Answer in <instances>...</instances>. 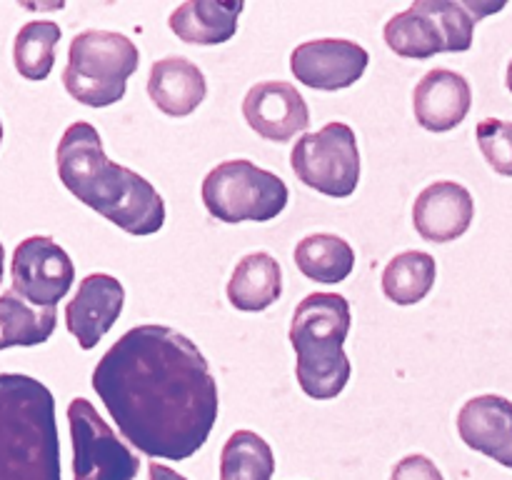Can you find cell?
Here are the masks:
<instances>
[{
  "instance_id": "obj_23",
  "label": "cell",
  "mask_w": 512,
  "mask_h": 480,
  "mask_svg": "<svg viewBox=\"0 0 512 480\" xmlns=\"http://www.w3.org/2000/svg\"><path fill=\"white\" fill-rule=\"evenodd\" d=\"M275 455L255 430H235L220 453V480H273Z\"/></svg>"
},
{
  "instance_id": "obj_30",
  "label": "cell",
  "mask_w": 512,
  "mask_h": 480,
  "mask_svg": "<svg viewBox=\"0 0 512 480\" xmlns=\"http://www.w3.org/2000/svg\"><path fill=\"white\" fill-rule=\"evenodd\" d=\"M0 143H3V123H0Z\"/></svg>"
},
{
  "instance_id": "obj_15",
  "label": "cell",
  "mask_w": 512,
  "mask_h": 480,
  "mask_svg": "<svg viewBox=\"0 0 512 480\" xmlns=\"http://www.w3.org/2000/svg\"><path fill=\"white\" fill-rule=\"evenodd\" d=\"M473 88L463 73L435 68L418 80L413 90V113L420 128L430 133L455 130L470 113Z\"/></svg>"
},
{
  "instance_id": "obj_18",
  "label": "cell",
  "mask_w": 512,
  "mask_h": 480,
  "mask_svg": "<svg viewBox=\"0 0 512 480\" xmlns=\"http://www.w3.org/2000/svg\"><path fill=\"white\" fill-rule=\"evenodd\" d=\"M243 0H188L170 13L168 25L183 43L223 45L238 33Z\"/></svg>"
},
{
  "instance_id": "obj_9",
  "label": "cell",
  "mask_w": 512,
  "mask_h": 480,
  "mask_svg": "<svg viewBox=\"0 0 512 480\" xmlns=\"http://www.w3.org/2000/svg\"><path fill=\"white\" fill-rule=\"evenodd\" d=\"M75 480H135L140 460L85 398L68 405Z\"/></svg>"
},
{
  "instance_id": "obj_5",
  "label": "cell",
  "mask_w": 512,
  "mask_h": 480,
  "mask_svg": "<svg viewBox=\"0 0 512 480\" xmlns=\"http://www.w3.org/2000/svg\"><path fill=\"white\" fill-rule=\"evenodd\" d=\"M503 8V3L488 5L480 0H415L385 23L383 38L395 55L408 60L465 53L473 48L475 25Z\"/></svg>"
},
{
  "instance_id": "obj_19",
  "label": "cell",
  "mask_w": 512,
  "mask_h": 480,
  "mask_svg": "<svg viewBox=\"0 0 512 480\" xmlns=\"http://www.w3.org/2000/svg\"><path fill=\"white\" fill-rule=\"evenodd\" d=\"M225 293L235 310L263 313L283 295V268L265 250L248 253L233 268Z\"/></svg>"
},
{
  "instance_id": "obj_27",
  "label": "cell",
  "mask_w": 512,
  "mask_h": 480,
  "mask_svg": "<svg viewBox=\"0 0 512 480\" xmlns=\"http://www.w3.org/2000/svg\"><path fill=\"white\" fill-rule=\"evenodd\" d=\"M148 480H188V478H185V475H180L178 470H173V468H168V465L153 460V463L148 465Z\"/></svg>"
},
{
  "instance_id": "obj_29",
  "label": "cell",
  "mask_w": 512,
  "mask_h": 480,
  "mask_svg": "<svg viewBox=\"0 0 512 480\" xmlns=\"http://www.w3.org/2000/svg\"><path fill=\"white\" fill-rule=\"evenodd\" d=\"M505 83H508V90L512 93V60H510V65H508V75H505Z\"/></svg>"
},
{
  "instance_id": "obj_7",
  "label": "cell",
  "mask_w": 512,
  "mask_h": 480,
  "mask_svg": "<svg viewBox=\"0 0 512 480\" xmlns=\"http://www.w3.org/2000/svg\"><path fill=\"white\" fill-rule=\"evenodd\" d=\"M203 205L220 223H268L288 205V185L250 160H225L203 180Z\"/></svg>"
},
{
  "instance_id": "obj_1",
  "label": "cell",
  "mask_w": 512,
  "mask_h": 480,
  "mask_svg": "<svg viewBox=\"0 0 512 480\" xmlns=\"http://www.w3.org/2000/svg\"><path fill=\"white\" fill-rule=\"evenodd\" d=\"M93 390L133 448L155 460H188L220 413L218 380L198 345L168 325H138L110 345Z\"/></svg>"
},
{
  "instance_id": "obj_14",
  "label": "cell",
  "mask_w": 512,
  "mask_h": 480,
  "mask_svg": "<svg viewBox=\"0 0 512 480\" xmlns=\"http://www.w3.org/2000/svg\"><path fill=\"white\" fill-rule=\"evenodd\" d=\"M475 218L473 195L455 180H438L420 190L413 203V225L423 240L453 243L468 233Z\"/></svg>"
},
{
  "instance_id": "obj_22",
  "label": "cell",
  "mask_w": 512,
  "mask_h": 480,
  "mask_svg": "<svg viewBox=\"0 0 512 480\" xmlns=\"http://www.w3.org/2000/svg\"><path fill=\"white\" fill-rule=\"evenodd\" d=\"M438 280V263L425 250L398 253L383 270V293L395 305H415L425 300Z\"/></svg>"
},
{
  "instance_id": "obj_3",
  "label": "cell",
  "mask_w": 512,
  "mask_h": 480,
  "mask_svg": "<svg viewBox=\"0 0 512 480\" xmlns=\"http://www.w3.org/2000/svg\"><path fill=\"white\" fill-rule=\"evenodd\" d=\"M0 480H63L55 398L23 373H0Z\"/></svg>"
},
{
  "instance_id": "obj_16",
  "label": "cell",
  "mask_w": 512,
  "mask_h": 480,
  "mask_svg": "<svg viewBox=\"0 0 512 480\" xmlns=\"http://www.w3.org/2000/svg\"><path fill=\"white\" fill-rule=\"evenodd\" d=\"M460 440L475 453L512 470V400L503 395H475L458 413Z\"/></svg>"
},
{
  "instance_id": "obj_25",
  "label": "cell",
  "mask_w": 512,
  "mask_h": 480,
  "mask_svg": "<svg viewBox=\"0 0 512 480\" xmlns=\"http://www.w3.org/2000/svg\"><path fill=\"white\" fill-rule=\"evenodd\" d=\"M478 148L483 153L485 163L498 175L512 178V123L500 118L480 120L475 128Z\"/></svg>"
},
{
  "instance_id": "obj_17",
  "label": "cell",
  "mask_w": 512,
  "mask_h": 480,
  "mask_svg": "<svg viewBox=\"0 0 512 480\" xmlns=\"http://www.w3.org/2000/svg\"><path fill=\"white\" fill-rule=\"evenodd\" d=\"M148 95L160 113L170 118H185L195 113L208 95V80L193 60L183 55H168L155 60L148 78Z\"/></svg>"
},
{
  "instance_id": "obj_13",
  "label": "cell",
  "mask_w": 512,
  "mask_h": 480,
  "mask_svg": "<svg viewBox=\"0 0 512 480\" xmlns=\"http://www.w3.org/2000/svg\"><path fill=\"white\" fill-rule=\"evenodd\" d=\"M125 305V288L108 273H90L80 280L78 293L65 305V325L83 350H93L118 323Z\"/></svg>"
},
{
  "instance_id": "obj_28",
  "label": "cell",
  "mask_w": 512,
  "mask_h": 480,
  "mask_svg": "<svg viewBox=\"0 0 512 480\" xmlns=\"http://www.w3.org/2000/svg\"><path fill=\"white\" fill-rule=\"evenodd\" d=\"M3 273H5V248L0 243V283H3Z\"/></svg>"
},
{
  "instance_id": "obj_12",
  "label": "cell",
  "mask_w": 512,
  "mask_h": 480,
  "mask_svg": "<svg viewBox=\"0 0 512 480\" xmlns=\"http://www.w3.org/2000/svg\"><path fill=\"white\" fill-rule=\"evenodd\" d=\"M243 118L250 130L270 143H288L308 130L310 108L298 88L283 80L258 83L245 93Z\"/></svg>"
},
{
  "instance_id": "obj_2",
  "label": "cell",
  "mask_w": 512,
  "mask_h": 480,
  "mask_svg": "<svg viewBox=\"0 0 512 480\" xmlns=\"http://www.w3.org/2000/svg\"><path fill=\"white\" fill-rule=\"evenodd\" d=\"M60 183L130 235H155L165 225V200L150 180L105 155L95 125H68L55 150Z\"/></svg>"
},
{
  "instance_id": "obj_6",
  "label": "cell",
  "mask_w": 512,
  "mask_h": 480,
  "mask_svg": "<svg viewBox=\"0 0 512 480\" xmlns=\"http://www.w3.org/2000/svg\"><path fill=\"white\" fill-rule=\"evenodd\" d=\"M140 68V50L128 35L115 30H83L73 38L63 85L68 95L88 108L120 103L128 80Z\"/></svg>"
},
{
  "instance_id": "obj_4",
  "label": "cell",
  "mask_w": 512,
  "mask_h": 480,
  "mask_svg": "<svg viewBox=\"0 0 512 480\" xmlns=\"http://www.w3.org/2000/svg\"><path fill=\"white\" fill-rule=\"evenodd\" d=\"M350 303L340 293H310L290 320V345L295 350V378L313 400H333L348 385L353 365L345 355Z\"/></svg>"
},
{
  "instance_id": "obj_8",
  "label": "cell",
  "mask_w": 512,
  "mask_h": 480,
  "mask_svg": "<svg viewBox=\"0 0 512 480\" xmlns=\"http://www.w3.org/2000/svg\"><path fill=\"white\" fill-rule=\"evenodd\" d=\"M290 168L298 180L328 198H350L360 183V150L348 123H328L305 133L290 150Z\"/></svg>"
},
{
  "instance_id": "obj_26",
  "label": "cell",
  "mask_w": 512,
  "mask_h": 480,
  "mask_svg": "<svg viewBox=\"0 0 512 480\" xmlns=\"http://www.w3.org/2000/svg\"><path fill=\"white\" fill-rule=\"evenodd\" d=\"M390 480H445V475L440 473V468L428 455L413 453L393 465Z\"/></svg>"
},
{
  "instance_id": "obj_20",
  "label": "cell",
  "mask_w": 512,
  "mask_h": 480,
  "mask_svg": "<svg viewBox=\"0 0 512 480\" xmlns=\"http://www.w3.org/2000/svg\"><path fill=\"white\" fill-rule=\"evenodd\" d=\"M295 265L313 283H343L355 268V250L345 238L335 233L305 235L295 245Z\"/></svg>"
},
{
  "instance_id": "obj_24",
  "label": "cell",
  "mask_w": 512,
  "mask_h": 480,
  "mask_svg": "<svg viewBox=\"0 0 512 480\" xmlns=\"http://www.w3.org/2000/svg\"><path fill=\"white\" fill-rule=\"evenodd\" d=\"M60 38H63V30L53 20L25 23L13 43L15 70L33 83L48 78L55 65V48H58Z\"/></svg>"
},
{
  "instance_id": "obj_10",
  "label": "cell",
  "mask_w": 512,
  "mask_h": 480,
  "mask_svg": "<svg viewBox=\"0 0 512 480\" xmlns=\"http://www.w3.org/2000/svg\"><path fill=\"white\" fill-rule=\"evenodd\" d=\"M13 293L35 308H55L70 293L75 265L70 255L48 235L20 240L10 263Z\"/></svg>"
},
{
  "instance_id": "obj_21",
  "label": "cell",
  "mask_w": 512,
  "mask_h": 480,
  "mask_svg": "<svg viewBox=\"0 0 512 480\" xmlns=\"http://www.w3.org/2000/svg\"><path fill=\"white\" fill-rule=\"evenodd\" d=\"M58 325L55 308H35L18 293L0 295V350L45 343Z\"/></svg>"
},
{
  "instance_id": "obj_11",
  "label": "cell",
  "mask_w": 512,
  "mask_h": 480,
  "mask_svg": "<svg viewBox=\"0 0 512 480\" xmlns=\"http://www.w3.org/2000/svg\"><path fill=\"white\" fill-rule=\"evenodd\" d=\"M370 55L363 45L345 38H320L298 45L290 53V70L313 90H345L365 75Z\"/></svg>"
}]
</instances>
